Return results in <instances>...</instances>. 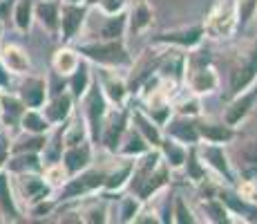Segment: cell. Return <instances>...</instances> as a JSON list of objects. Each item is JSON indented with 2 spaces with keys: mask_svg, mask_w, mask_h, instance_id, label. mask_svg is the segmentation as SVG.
Masks as SVG:
<instances>
[{
  "mask_svg": "<svg viewBox=\"0 0 257 224\" xmlns=\"http://www.w3.org/2000/svg\"><path fill=\"white\" fill-rule=\"evenodd\" d=\"M61 164L65 168L67 177L76 175V173L85 171L87 166H92V141H83L76 146H65L61 155Z\"/></svg>",
  "mask_w": 257,
  "mask_h": 224,
  "instance_id": "cell-21",
  "label": "cell"
},
{
  "mask_svg": "<svg viewBox=\"0 0 257 224\" xmlns=\"http://www.w3.org/2000/svg\"><path fill=\"white\" fill-rule=\"evenodd\" d=\"M92 81H94V77L90 72V65H87L85 58H81L78 67L67 77V90H70V94L74 97V101H81L83 94L87 92V88L92 86Z\"/></svg>",
  "mask_w": 257,
  "mask_h": 224,
  "instance_id": "cell-33",
  "label": "cell"
},
{
  "mask_svg": "<svg viewBox=\"0 0 257 224\" xmlns=\"http://www.w3.org/2000/svg\"><path fill=\"white\" fill-rule=\"evenodd\" d=\"M12 184H14V193H16V200L21 204L23 213L27 206L32 204L47 200L54 195L56 188L43 177V173H23V175H12Z\"/></svg>",
  "mask_w": 257,
  "mask_h": 224,
  "instance_id": "cell-4",
  "label": "cell"
},
{
  "mask_svg": "<svg viewBox=\"0 0 257 224\" xmlns=\"http://www.w3.org/2000/svg\"><path fill=\"white\" fill-rule=\"evenodd\" d=\"M98 81V86H101L103 94H105L107 103H112V106H125L127 97H130V90H127V81L121 77H116V69L112 67H101L98 69V74L94 77Z\"/></svg>",
  "mask_w": 257,
  "mask_h": 224,
  "instance_id": "cell-12",
  "label": "cell"
},
{
  "mask_svg": "<svg viewBox=\"0 0 257 224\" xmlns=\"http://www.w3.org/2000/svg\"><path fill=\"white\" fill-rule=\"evenodd\" d=\"M237 157H239V168L244 173V177L257 179V139H246L241 141L239 151H237Z\"/></svg>",
  "mask_w": 257,
  "mask_h": 224,
  "instance_id": "cell-36",
  "label": "cell"
},
{
  "mask_svg": "<svg viewBox=\"0 0 257 224\" xmlns=\"http://www.w3.org/2000/svg\"><path fill=\"white\" fill-rule=\"evenodd\" d=\"M3 29H5V23H0V41H3Z\"/></svg>",
  "mask_w": 257,
  "mask_h": 224,
  "instance_id": "cell-51",
  "label": "cell"
},
{
  "mask_svg": "<svg viewBox=\"0 0 257 224\" xmlns=\"http://www.w3.org/2000/svg\"><path fill=\"white\" fill-rule=\"evenodd\" d=\"M201 208H204L208 222H230V211L219 197L208 195L206 200H201Z\"/></svg>",
  "mask_w": 257,
  "mask_h": 224,
  "instance_id": "cell-41",
  "label": "cell"
},
{
  "mask_svg": "<svg viewBox=\"0 0 257 224\" xmlns=\"http://www.w3.org/2000/svg\"><path fill=\"white\" fill-rule=\"evenodd\" d=\"M152 21H155V14H152L148 0H135L132 9L127 12V32L139 36V34L150 29Z\"/></svg>",
  "mask_w": 257,
  "mask_h": 224,
  "instance_id": "cell-28",
  "label": "cell"
},
{
  "mask_svg": "<svg viewBox=\"0 0 257 224\" xmlns=\"http://www.w3.org/2000/svg\"><path fill=\"white\" fill-rule=\"evenodd\" d=\"M132 168H135V159H127L123 157L121 164H116L112 171L105 173V182H103V188H101V197L103 200H110L114 193H121L123 188L127 186L130 182V175H132Z\"/></svg>",
  "mask_w": 257,
  "mask_h": 224,
  "instance_id": "cell-22",
  "label": "cell"
},
{
  "mask_svg": "<svg viewBox=\"0 0 257 224\" xmlns=\"http://www.w3.org/2000/svg\"><path fill=\"white\" fill-rule=\"evenodd\" d=\"M159 153H161V157H164V162L170 166V171H179V168H184L188 146H184L181 141H177V139L166 134L159 143Z\"/></svg>",
  "mask_w": 257,
  "mask_h": 224,
  "instance_id": "cell-31",
  "label": "cell"
},
{
  "mask_svg": "<svg viewBox=\"0 0 257 224\" xmlns=\"http://www.w3.org/2000/svg\"><path fill=\"white\" fill-rule=\"evenodd\" d=\"M206 38L204 25H190V27H179L170 29V32H161L157 36H152L155 45H175L181 49H197L201 41Z\"/></svg>",
  "mask_w": 257,
  "mask_h": 224,
  "instance_id": "cell-11",
  "label": "cell"
},
{
  "mask_svg": "<svg viewBox=\"0 0 257 224\" xmlns=\"http://www.w3.org/2000/svg\"><path fill=\"white\" fill-rule=\"evenodd\" d=\"M172 112L184 114V117H199L201 114V101L197 94H192L190 90H184V92H177L175 90V99L170 101Z\"/></svg>",
  "mask_w": 257,
  "mask_h": 224,
  "instance_id": "cell-35",
  "label": "cell"
},
{
  "mask_svg": "<svg viewBox=\"0 0 257 224\" xmlns=\"http://www.w3.org/2000/svg\"><path fill=\"white\" fill-rule=\"evenodd\" d=\"M257 81V43L244 54L230 74V94H237Z\"/></svg>",
  "mask_w": 257,
  "mask_h": 224,
  "instance_id": "cell-15",
  "label": "cell"
},
{
  "mask_svg": "<svg viewBox=\"0 0 257 224\" xmlns=\"http://www.w3.org/2000/svg\"><path fill=\"white\" fill-rule=\"evenodd\" d=\"M0 61L14 77H25V74L32 72V58H29L27 49L16 43L0 45Z\"/></svg>",
  "mask_w": 257,
  "mask_h": 224,
  "instance_id": "cell-20",
  "label": "cell"
},
{
  "mask_svg": "<svg viewBox=\"0 0 257 224\" xmlns=\"http://www.w3.org/2000/svg\"><path fill=\"white\" fill-rule=\"evenodd\" d=\"M141 200L137 195H127V197H121V208H118V222H135L137 213L141 208Z\"/></svg>",
  "mask_w": 257,
  "mask_h": 224,
  "instance_id": "cell-44",
  "label": "cell"
},
{
  "mask_svg": "<svg viewBox=\"0 0 257 224\" xmlns=\"http://www.w3.org/2000/svg\"><path fill=\"white\" fill-rule=\"evenodd\" d=\"M81 211V222H90V224H103L110 220V211H107V204L105 202H98V200H92V202H85L83 206H78Z\"/></svg>",
  "mask_w": 257,
  "mask_h": 224,
  "instance_id": "cell-40",
  "label": "cell"
},
{
  "mask_svg": "<svg viewBox=\"0 0 257 224\" xmlns=\"http://www.w3.org/2000/svg\"><path fill=\"white\" fill-rule=\"evenodd\" d=\"M23 132H32V134H47L52 130V123L45 119L41 108H27L21 117V123H18Z\"/></svg>",
  "mask_w": 257,
  "mask_h": 224,
  "instance_id": "cell-34",
  "label": "cell"
},
{
  "mask_svg": "<svg viewBox=\"0 0 257 224\" xmlns=\"http://www.w3.org/2000/svg\"><path fill=\"white\" fill-rule=\"evenodd\" d=\"M25 110H27V106L21 101L16 92L0 90V123H3V128H7L9 132L16 130Z\"/></svg>",
  "mask_w": 257,
  "mask_h": 224,
  "instance_id": "cell-19",
  "label": "cell"
},
{
  "mask_svg": "<svg viewBox=\"0 0 257 224\" xmlns=\"http://www.w3.org/2000/svg\"><path fill=\"white\" fill-rule=\"evenodd\" d=\"M76 52L81 54V58L90 63H96L98 67H112V69H123L132 65V56L127 52L123 38H90L85 43L76 45Z\"/></svg>",
  "mask_w": 257,
  "mask_h": 224,
  "instance_id": "cell-1",
  "label": "cell"
},
{
  "mask_svg": "<svg viewBox=\"0 0 257 224\" xmlns=\"http://www.w3.org/2000/svg\"><path fill=\"white\" fill-rule=\"evenodd\" d=\"M12 79H14V74L3 65V61H0V90H9V86H12Z\"/></svg>",
  "mask_w": 257,
  "mask_h": 224,
  "instance_id": "cell-49",
  "label": "cell"
},
{
  "mask_svg": "<svg viewBox=\"0 0 257 224\" xmlns=\"http://www.w3.org/2000/svg\"><path fill=\"white\" fill-rule=\"evenodd\" d=\"M98 18L101 21L96 23V36L92 38H105V41H112V38H123L127 32V12H121V14H101L98 12Z\"/></svg>",
  "mask_w": 257,
  "mask_h": 224,
  "instance_id": "cell-25",
  "label": "cell"
},
{
  "mask_svg": "<svg viewBox=\"0 0 257 224\" xmlns=\"http://www.w3.org/2000/svg\"><path fill=\"white\" fill-rule=\"evenodd\" d=\"M127 126H130V112L125 110V106H118V108H114V110H107L98 143H101L107 153L116 155V151H118V146H121V139H123V134H125Z\"/></svg>",
  "mask_w": 257,
  "mask_h": 224,
  "instance_id": "cell-7",
  "label": "cell"
},
{
  "mask_svg": "<svg viewBox=\"0 0 257 224\" xmlns=\"http://www.w3.org/2000/svg\"><path fill=\"white\" fill-rule=\"evenodd\" d=\"M168 179H170V166H168L166 162H161L159 166H157L155 171H152L150 175H148V177L139 184V188H137L132 195H137L141 202L152 200V197H155L157 193L161 191V188L168 186Z\"/></svg>",
  "mask_w": 257,
  "mask_h": 224,
  "instance_id": "cell-24",
  "label": "cell"
},
{
  "mask_svg": "<svg viewBox=\"0 0 257 224\" xmlns=\"http://www.w3.org/2000/svg\"><path fill=\"white\" fill-rule=\"evenodd\" d=\"M87 5H90V7H92V5H96V0H87Z\"/></svg>",
  "mask_w": 257,
  "mask_h": 224,
  "instance_id": "cell-52",
  "label": "cell"
},
{
  "mask_svg": "<svg viewBox=\"0 0 257 224\" xmlns=\"http://www.w3.org/2000/svg\"><path fill=\"white\" fill-rule=\"evenodd\" d=\"M14 5H16V0H0V23L12 21Z\"/></svg>",
  "mask_w": 257,
  "mask_h": 224,
  "instance_id": "cell-48",
  "label": "cell"
},
{
  "mask_svg": "<svg viewBox=\"0 0 257 224\" xmlns=\"http://www.w3.org/2000/svg\"><path fill=\"white\" fill-rule=\"evenodd\" d=\"M9 155H12V132L7 128H0V171L5 168Z\"/></svg>",
  "mask_w": 257,
  "mask_h": 224,
  "instance_id": "cell-47",
  "label": "cell"
},
{
  "mask_svg": "<svg viewBox=\"0 0 257 224\" xmlns=\"http://www.w3.org/2000/svg\"><path fill=\"white\" fill-rule=\"evenodd\" d=\"M16 94L21 97V101L27 108H43V103L47 101V79L38 77V74H25L21 77V83L16 88Z\"/></svg>",
  "mask_w": 257,
  "mask_h": 224,
  "instance_id": "cell-13",
  "label": "cell"
},
{
  "mask_svg": "<svg viewBox=\"0 0 257 224\" xmlns=\"http://www.w3.org/2000/svg\"><path fill=\"white\" fill-rule=\"evenodd\" d=\"M150 148H152L150 143H148L146 139L141 137V132L130 123V126H127V130H125V134H123V139H121V146H118L116 155L118 157H127V159H137L139 155H143V153L150 151Z\"/></svg>",
  "mask_w": 257,
  "mask_h": 224,
  "instance_id": "cell-30",
  "label": "cell"
},
{
  "mask_svg": "<svg viewBox=\"0 0 257 224\" xmlns=\"http://www.w3.org/2000/svg\"><path fill=\"white\" fill-rule=\"evenodd\" d=\"M255 101H257V81L253 83V86H248L246 90H241V92L233 94V99L228 101V106L224 108V123L237 128L241 121L248 119L250 112H253Z\"/></svg>",
  "mask_w": 257,
  "mask_h": 224,
  "instance_id": "cell-10",
  "label": "cell"
},
{
  "mask_svg": "<svg viewBox=\"0 0 257 224\" xmlns=\"http://www.w3.org/2000/svg\"><path fill=\"white\" fill-rule=\"evenodd\" d=\"M9 175H23V173H43V162L38 153H12L5 164Z\"/></svg>",
  "mask_w": 257,
  "mask_h": 224,
  "instance_id": "cell-29",
  "label": "cell"
},
{
  "mask_svg": "<svg viewBox=\"0 0 257 224\" xmlns=\"http://www.w3.org/2000/svg\"><path fill=\"white\" fill-rule=\"evenodd\" d=\"M78 63H81V54L76 52V47H70L67 43L63 47H58L52 56V69L61 77H70L78 67Z\"/></svg>",
  "mask_w": 257,
  "mask_h": 224,
  "instance_id": "cell-32",
  "label": "cell"
},
{
  "mask_svg": "<svg viewBox=\"0 0 257 224\" xmlns=\"http://www.w3.org/2000/svg\"><path fill=\"white\" fill-rule=\"evenodd\" d=\"M0 128H3V123H0Z\"/></svg>",
  "mask_w": 257,
  "mask_h": 224,
  "instance_id": "cell-53",
  "label": "cell"
},
{
  "mask_svg": "<svg viewBox=\"0 0 257 224\" xmlns=\"http://www.w3.org/2000/svg\"><path fill=\"white\" fill-rule=\"evenodd\" d=\"M12 23L18 32L27 34L34 25V0H16L12 12Z\"/></svg>",
  "mask_w": 257,
  "mask_h": 224,
  "instance_id": "cell-37",
  "label": "cell"
},
{
  "mask_svg": "<svg viewBox=\"0 0 257 224\" xmlns=\"http://www.w3.org/2000/svg\"><path fill=\"white\" fill-rule=\"evenodd\" d=\"M43 177H45L54 188H61L63 182L67 179V173H65V168H63V164L58 162V164H49V166H43Z\"/></svg>",
  "mask_w": 257,
  "mask_h": 224,
  "instance_id": "cell-45",
  "label": "cell"
},
{
  "mask_svg": "<svg viewBox=\"0 0 257 224\" xmlns=\"http://www.w3.org/2000/svg\"><path fill=\"white\" fill-rule=\"evenodd\" d=\"M237 32L235 0H215L204 21V34L208 38H230Z\"/></svg>",
  "mask_w": 257,
  "mask_h": 224,
  "instance_id": "cell-5",
  "label": "cell"
},
{
  "mask_svg": "<svg viewBox=\"0 0 257 224\" xmlns=\"http://www.w3.org/2000/svg\"><path fill=\"white\" fill-rule=\"evenodd\" d=\"M188 90L197 97H204V94H210L219 88V77H217L215 67L210 63H190L186 65V77H184Z\"/></svg>",
  "mask_w": 257,
  "mask_h": 224,
  "instance_id": "cell-9",
  "label": "cell"
},
{
  "mask_svg": "<svg viewBox=\"0 0 257 224\" xmlns=\"http://www.w3.org/2000/svg\"><path fill=\"white\" fill-rule=\"evenodd\" d=\"M130 123L141 132V137L146 139L152 148H159L161 139H164V130H161V128L157 126L150 117H148L143 108H137V110L130 112Z\"/></svg>",
  "mask_w": 257,
  "mask_h": 224,
  "instance_id": "cell-27",
  "label": "cell"
},
{
  "mask_svg": "<svg viewBox=\"0 0 257 224\" xmlns=\"http://www.w3.org/2000/svg\"><path fill=\"white\" fill-rule=\"evenodd\" d=\"M65 3H85L87 5V0H65Z\"/></svg>",
  "mask_w": 257,
  "mask_h": 224,
  "instance_id": "cell-50",
  "label": "cell"
},
{
  "mask_svg": "<svg viewBox=\"0 0 257 224\" xmlns=\"http://www.w3.org/2000/svg\"><path fill=\"white\" fill-rule=\"evenodd\" d=\"M92 7H96L101 14H107V16H112V14L125 12L127 0H96V5H92Z\"/></svg>",
  "mask_w": 257,
  "mask_h": 224,
  "instance_id": "cell-46",
  "label": "cell"
},
{
  "mask_svg": "<svg viewBox=\"0 0 257 224\" xmlns=\"http://www.w3.org/2000/svg\"><path fill=\"white\" fill-rule=\"evenodd\" d=\"M74 97L70 94V90H63V92H56V94H49L47 101L43 103V114L52 126H58V123L67 121L70 114L74 112Z\"/></svg>",
  "mask_w": 257,
  "mask_h": 224,
  "instance_id": "cell-16",
  "label": "cell"
},
{
  "mask_svg": "<svg viewBox=\"0 0 257 224\" xmlns=\"http://www.w3.org/2000/svg\"><path fill=\"white\" fill-rule=\"evenodd\" d=\"M170 217H172V222H177V224H195L197 222V217L192 215V211L188 208V204L181 195H177L175 200H172Z\"/></svg>",
  "mask_w": 257,
  "mask_h": 224,
  "instance_id": "cell-43",
  "label": "cell"
},
{
  "mask_svg": "<svg viewBox=\"0 0 257 224\" xmlns=\"http://www.w3.org/2000/svg\"><path fill=\"white\" fill-rule=\"evenodd\" d=\"M237 29H246L257 16V0H235Z\"/></svg>",
  "mask_w": 257,
  "mask_h": 224,
  "instance_id": "cell-42",
  "label": "cell"
},
{
  "mask_svg": "<svg viewBox=\"0 0 257 224\" xmlns=\"http://www.w3.org/2000/svg\"><path fill=\"white\" fill-rule=\"evenodd\" d=\"M164 54H155V52H146L137 63H132V74L127 79V90L130 92H137L141 90V86L148 81L150 77L157 74V67H159V61Z\"/></svg>",
  "mask_w": 257,
  "mask_h": 224,
  "instance_id": "cell-23",
  "label": "cell"
},
{
  "mask_svg": "<svg viewBox=\"0 0 257 224\" xmlns=\"http://www.w3.org/2000/svg\"><path fill=\"white\" fill-rule=\"evenodd\" d=\"M184 168H186V175H188L190 182L201 184L204 179H208V168L204 166V162H201L199 155H197V143L195 146H188V155H186Z\"/></svg>",
  "mask_w": 257,
  "mask_h": 224,
  "instance_id": "cell-38",
  "label": "cell"
},
{
  "mask_svg": "<svg viewBox=\"0 0 257 224\" xmlns=\"http://www.w3.org/2000/svg\"><path fill=\"white\" fill-rule=\"evenodd\" d=\"M197 132H199L201 141L210 143H230L237 139V128L228 126V123H217V121H197Z\"/></svg>",
  "mask_w": 257,
  "mask_h": 224,
  "instance_id": "cell-26",
  "label": "cell"
},
{
  "mask_svg": "<svg viewBox=\"0 0 257 224\" xmlns=\"http://www.w3.org/2000/svg\"><path fill=\"white\" fill-rule=\"evenodd\" d=\"M90 5L85 3H65L61 0V27H58V41L72 43L83 32L87 21Z\"/></svg>",
  "mask_w": 257,
  "mask_h": 224,
  "instance_id": "cell-8",
  "label": "cell"
},
{
  "mask_svg": "<svg viewBox=\"0 0 257 224\" xmlns=\"http://www.w3.org/2000/svg\"><path fill=\"white\" fill-rule=\"evenodd\" d=\"M164 130L168 137L181 141L184 146H195L199 143V132H197V119L195 117H184V114H175L166 121Z\"/></svg>",
  "mask_w": 257,
  "mask_h": 224,
  "instance_id": "cell-17",
  "label": "cell"
},
{
  "mask_svg": "<svg viewBox=\"0 0 257 224\" xmlns=\"http://www.w3.org/2000/svg\"><path fill=\"white\" fill-rule=\"evenodd\" d=\"M197 155L204 162V166L208 168L212 175H217L219 179H224L226 184H235L237 182V175H235V168L230 164L228 155L224 151V143H204L199 146L197 143Z\"/></svg>",
  "mask_w": 257,
  "mask_h": 224,
  "instance_id": "cell-6",
  "label": "cell"
},
{
  "mask_svg": "<svg viewBox=\"0 0 257 224\" xmlns=\"http://www.w3.org/2000/svg\"><path fill=\"white\" fill-rule=\"evenodd\" d=\"M23 215L25 213L14 193L12 175L7 173V168H3L0 171V222H23Z\"/></svg>",
  "mask_w": 257,
  "mask_h": 224,
  "instance_id": "cell-14",
  "label": "cell"
},
{
  "mask_svg": "<svg viewBox=\"0 0 257 224\" xmlns=\"http://www.w3.org/2000/svg\"><path fill=\"white\" fill-rule=\"evenodd\" d=\"M83 106L81 110V117L85 119V126H87V132H90V141L92 146L94 143H98V139H101V130H103V121H105V114L110 110V103H107L105 94H103L101 86H98V81L94 79L92 86L87 88V92L83 94V99L78 101Z\"/></svg>",
  "mask_w": 257,
  "mask_h": 224,
  "instance_id": "cell-2",
  "label": "cell"
},
{
  "mask_svg": "<svg viewBox=\"0 0 257 224\" xmlns=\"http://www.w3.org/2000/svg\"><path fill=\"white\" fill-rule=\"evenodd\" d=\"M34 21L41 23L52 38H58L61 27V0H34Z\"/></svg>",
  "mask_w": 257,
  "mask_h": 224,
  "instance_id": "cell-18",
  "label": "cell"
},
{
  "mask_svg": "<svg viewBox=\"0 0 257 224\" xmlns=\"http://www.w3.org/2000/svg\"><path fill=\"white\" fill-rule=\"evenodd\" d=\"M105 173L103 168H90L76 173V175L67 177L63 182V186L58 188V200L61 202H72V200H81V197L94 195L96 191L103 188V182H105Z\"/></svg>",
  "mask_w": 257,
  "mask_h": 224,
  "instance_id": "cell-3",
  "label": "cell"
},
{
  "mask_svg": "<svg viewBox=\"0 0 257 224\" xmlns=\"http://www.w3.org/2000/svg\"><path fill=\"white\" fill-rule=\"evenodd\" d=\"M45 139L47 134L23 132L21 137H12V153H38L41 155L43 146H45Z\"/></svg>",
  "mask_w": 257,
  "mask_h": 224,
  "instance_id": "cell-39",
  "label": "cell"
}]
</instances>
